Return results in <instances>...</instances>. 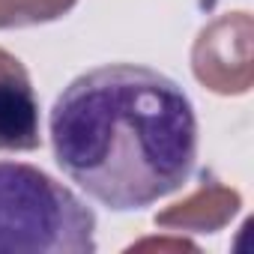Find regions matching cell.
Masks as SVG:
<instances>
[{"instance_id":"cell-3","label":"cell","mask_w":254,"mask_h":254,"mask_svg":"<svg viewBox=\"0 0 254 254\" xmlns=\"http://www.w3.org/2000/svg\"><path fill=\"white\" fill-rule=\"evenodd\" d=\"M39 147V102L21 66L0 75V150Z\"/></svg>"},{"instance_id":"cell-2","label":"cell","mask_w":254,"mask_h":254,"mask_svg":"<svg viewBox=\"0 0 254 254\" xmlns=\"http://www.w3.org/2000/svg\"><path fill=\"white\" fill-rule=\"evenodd\" d=\"M93 209L51 174L0 162V254H93Z\"/></svg>"},{"instance_id":"cell-1","label":"cell","mask_w":254,"mask_h":254,"mask_svg":"<svg viewBox=\"0 0 254 254\" xmlns=\"http://www.w3.org/2000/svg\"><path fill=\"white\" fill-rule=\"evenodd\" d=\"M48 138L57 168L93 200L135 212L180 191L197 162V114L159 69L108 63L54 99Z\"/></svg>"}]
</instances>
